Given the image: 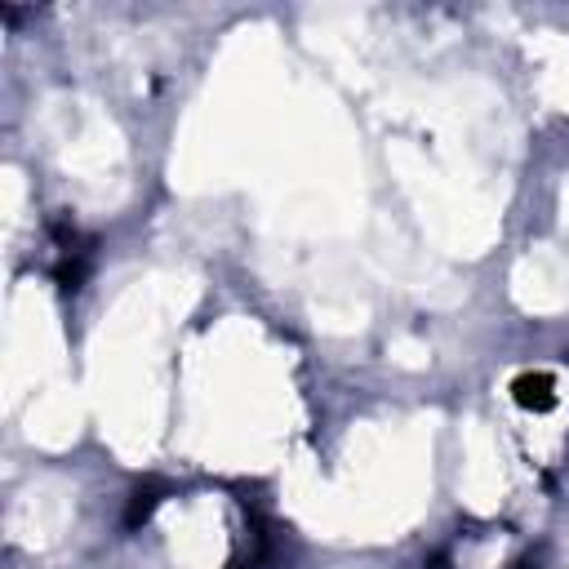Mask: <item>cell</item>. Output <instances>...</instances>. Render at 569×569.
Segmentation results:
<instances>
[{
  "label": "cell",
  "instance_id": "1",
  "mask_svg": "<svg viewBox=\"0 0 569 569\" xmlns=\"http://www.w3.org/2000/svg\"><path fill=\"white\" fill-rule=\"evenodd\" d=\"M565 378L551 373V369H538V373H520L511 382V405L520 413V431H533V422H556L560 436H569V396H565Z\"/></svg>",
  "mask_w": 569,
  "mask_h": 569
}]
</instances>
